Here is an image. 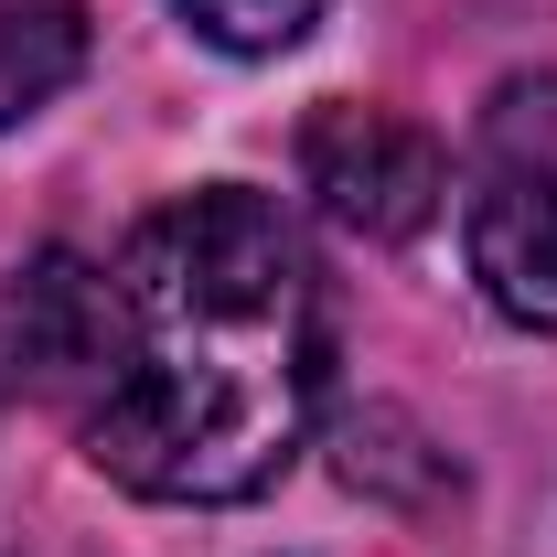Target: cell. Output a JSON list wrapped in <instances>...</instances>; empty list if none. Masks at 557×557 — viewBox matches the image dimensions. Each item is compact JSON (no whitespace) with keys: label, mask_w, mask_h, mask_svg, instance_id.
I'll return each instance as SVG.
<instances>
[{"label":"cell","mask_w":557,"mask_h":557,"mask_svg":"<svg viewBox=\"0 0 557 557\" xmlns=\"http://www.w3.org/2000/svg\"><path fill=\"white\" fill-rule=\"evenodd\" d=\"M86 75V0H0V129Z\"/></svg>","instance_id":"4"},{"label":"cell","mask_w":557,"mask_h":557,"mask_svg":"<svg viewBox=\"0 0 557 557\" xmlns=\"http://www.w3.org/2000/svg\"><path fill=\"white\" fill-rule=\"evenodd\" d=\"M461 247L504 322L557 333V75H504L472 119Z\"/></svg>","instance_id":"2"},{"label":"cell","mask_w":557,"mask_h":557,"mask_svg":"<svg viewBox=\"0 0 557 557\" xmlns=\"http://www.w3.org/2000/svg\"><path fill=\"white\" fill-rule=\"evenodd\" d=\"M11 364L54 386L119 493L247 504L322 418L333 311L300 225L247 183H205L139 214L97 269L44 258L11 300Z\"/></svg>","instance_id":"1"},{"label":"cell","mask_w":557,"mask_h":557,"mask_svg":"<svg viewBox=\"0 0 557 557\" xmlns=\"http://www.w3.org/2000/svg\"><path fill=\"white\" fill-rule=\"evenodd\" d=\"M183 22L205 33L214 54H289L322 22V0H183Z\"/></svg>","instance_id":"5"},{"label":"cell","mask_w":557,"mask_h":557,"mask_svg":"<svg viewBox=\"0 0 557 557\" xmlns=\"http://www.w3.org/2000/svg\"><path fill=\"white\" fill-rule=\"evenodd\" d=\"M300 183L322 194V214L364 236V247H408L418 225L440 214L450 194V161H440V139L408 129L397 108H322L311 129H300Z\"/></svg>","instance_id":"3"}]
</instances>
